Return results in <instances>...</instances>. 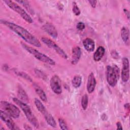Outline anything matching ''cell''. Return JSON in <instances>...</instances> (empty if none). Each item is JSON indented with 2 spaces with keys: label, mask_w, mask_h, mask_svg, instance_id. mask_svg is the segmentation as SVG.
<instances>
[{
  "label": "cell",
  "mask_w": 130,
  "mask_h": 130,
  "mask_svg": "<svg viewBox=\"0 0 130 130\" xmlns=\"http://www.w3.org/2000/svg\"><path fill=\"white\" fill-rule=\"evenodd\" d=\"M76 27L78 30H82L84 29V28H85V25L84 23H83L82 22H79L77 23Z\"/></svg>",
  "instance_id": "27"
},
{
  "label": "cell",
  "mask_w": 130,
  "mask_h": 130,
  "mask_svg": "<svg viewBox=\"0 0 130 130\" xmlns=\"http://www.w3.org/2000/svg\"><path fill=\"white\" fill-rule=\"evenodd\" d=\"M42 28L44 31L53 38H57L58 36V32L55 26L49 22L46 23L42 26Z\"/></svg>",
  "instance_id": "12"
},
{
  "label": "cell",
  "mask_w": 130,
  "mask_h": 130,
  "mask_svg": "<svg viewBox=\"0 0 130 130\" xmlns=\"http://www.w3.org/2000/svg\"><path fill=\"white\" fill-rule=\"evenodd\" d=\"M3 2L11 9L13 10L14 11L18 14L26 22H27L28 23H32L33 22V20L31 18V17L24 10V9L22 8L17 3L10 0L3 1Z\"/></svg>",
  "instance_id": "5"
},
{
  "label": "cell",
  "mask_w": 130,
  "mask_h": 130,
  "mask_svg": "<svg viewBox=\"0 0 130 130\" xmlns=\"http://www.w3.org/2000/svg\"><path fill=\"white\" fill-rule=\"evenodd\" d=\"M83 45L88 52H92L95 48V43L94 41L89 38H86L83 41Z\"/></svg>",
  "instance_id": "15"
},
{
  "label": "cell",
  "mask_w": 130,
  "mask_h": 130,
  "mask_svg": "<svg viewBox=\"0 0 130 130\" xmlns=\"http://www.w3.org/2000/svg\"><path fill=\"white\" fill-rule=\"evenodd\" d=\"M81 51L80 48L78 46L74 47L72 50V64L74 65L76 64L78 62L81 57Z\"/></svg>",
  "instance_id": "14"
},
{
  "label": "cell",
  "mask_w": 130,
  "mask_h": 130,
  "mask_svg": "<svg viewBox=\"0 0 130 130\" xmlns=\"http://www.w3.org/2000/svg\"><path fill=\"white\" fill-rule=\"evenodd\" d=\"M17 3H19L20 4H21L22 5H23L25 8L26 9H27V10L31 14H33L34 12L32 10V9L31 8L30 5L29 4V2L27 1H16Z\"/></svg>",
  "instance_id": "21"
},
{
  "label": "cell",
  "mask_w": 130,
  "mask_h": 130,
  "mask_svg": "<svg viewBox=\"0 0 130 130\" xmlns=\"http://www.w3.org/2000/svg\"><path fill=\"white\" fill-rule=\"evenodd\" d=\"M36 107L38 111L42 113L44 118L45 119L47 123L52 127H56V123L53 117L48 112L45 107L42 103L38 99L36 98L34 101Z\"/></svg>",
  "instance_id": "6"
},
{
  "label": "cell",
  "mask_w": 130,
  "mask_h": 130,
  "mask_svg": "<svg viewBox=\"0 0 130 130\" xmlns=\"http://www.w3.org/2000/svg\"><path fill=\"white\" fill-rule=\"evenodd\" d=\"M88 2H89L90 5H91V6L93 8H95V7L96 6V3H97V1H96L90 0V1H88Z\"/></svg>",
  "instance_id": "29"
},
{
  "label": "cell",
  "mask_w": 130,
  "mask_h": 130,
  "mask_svg": "<svg viewBox=\"0 0 130 130\" xmlns=\"http://www.w3.org/2000/svg\"><path fill=\"white\" fill-rule=\"evenodd\" d=\"M123 11H124V12L125 14L126 17H127V19H129V11L127 9H124Z\"/></svg>",
  "instance_id": "31"
},
{
  "label": "cell",
  "mask_w": 130,
  "mask_h": 130,
  "mask_svg": "<svg viewBox=\"0 0 130 130\" xmlns=\"http://www.w3.org/2000/svg\"><path fill=\"white\" fill-rule=\"evenodd\" d=\"M58 123L60 128L61 129H68L69 128L68 127V126L67 125V123L66 121L61 118H60L58 119Z\"/></svg>",
  "instance_id": "24"
},
{
  "label": "cell",
  "mask_w": 130,
  "mask_h": 130,
  "mask_svg": "<svg viewBox=\"0 0 130 130\" xmlns=\"http://www.w3.org/2000/svg\"><path fill=\"white\" fill-rule=\"evenodd\" d=\"M21 45L25 50H26L28 52L36 58L39 60L40 61L51 66H54L55 64V61L50 58L49 56L45 55V54L40 52L37 49L30 46H29L23 43H21Z\"/></svg>",
  "instance_id": "4"
},
{
  "label": "cell",
  "mask_w": 130,
  "mask_h": 130,
  "mask_svg": "<svg viewBox=\"0 0 130 130\" xmlns=\"http://www.w3.org/2000/svg\"><path fill=\"white\" fill-rule=\"evenodd\" d=\"M111 55L114 58L117 59L119 58V55L118 53L115 51V50H113L111 52Z\"/></svg>",
  "instance_id": "28"
},
{
  "label": "cell",
  "mask_w": 130,
  "mask_h": 130,
  "mask_svg": "<svg viewBox=\"0 0 130 130\" xmlns=\"http://www.w3.org/2000/svg\"><path fill=\"white\" fill-rule=\"evenodd\" d=\"M88 96L87 94H84L81 99V106L84 110H85L88 106Z\"/></svg>",
  "instance_id": "22"
},
{
  "label": "cell",
  "mask_w": 130,
  "mask_h": 130,
  "mask_svg": "<svg viewBox=\"0 0 130 130\" xmlns=\"http://www.w3.org/2000/svg\"><path fill=\"white\" fill-rule=\"evenodd\" d=\"M1 108L2 110L9 114L12 118L17 119L20 116V111L15 105L7 101H1Z\"/></svg>",
  "instance_id": "7"
},
{
  "label": "cell",
  "mask_w": 130,
  "mask_h": 130,
  "mask_svg": "<svg viewBox=\"0 0 130 130\" xmlns=\"http://www.w3.org/2000/svg\"><path fill=\"white\" fill-rule=\"evenodd\" d=\"M73 6L72 11H73V13H74V14L76 16H79L80 14V13H81L80 9L79 8V7L77 6L76 2H73Z\"/></svg>",
  "instance_id": "25"
},
{
  "label": "cell",
  "mask_w": 130,
  "mask_h": 130,
  "mask_svg": "<svg viewBox=\"0 0 130 130\" xmlns=\"http://www.w3.org/2000/svg\"><path fill=\"white\" fill-rule=\"evenodd\" d=\"M0 117L1 119L6 123L7 127L11 129H19V127L15 124L13 120L12 119V117L10 116L9 114L6 113L3 110H1L0 111Z\"/></svg>",
  "instance_id": "10"
},
{
  "label": "cell",
  "mask_w": 130,
  "mask_h": 130,
  "mask_svg": "<svg viewBox=\"0 0 130 130\" xmlns=\"http://www.w3.org/2000/svg\"><path fill=\"white\" fill-rule=\"evenodd\" d=\"M13 100L14 102L21 109L28 121L34 127L38 128L39 126L38 120L32 112L29 106H28L26 103H24L23 102L21 101V100L16 98H14L13 99Z\"/></svg>",
  "instance_id": "2"
},
{
  "label": "cell",
  "mask_w": 130,
  "mask_h": 130,
  "mask_svg": "<svg viewBox=\"0 0 130 130\" xmlns=\"http://www.w3.org/2000/svg\"><path fill=\"white\" fill-rule=\"evenodd\" d=\"M1 23L5 25L10 29L17 34L27 43L37 47H40L41 46L39 40L24 27L14 23L4 20H1Z\"/></svg>",
  "instance_id": "1"
},
{
  "label": "cell",
  "mask_w": 130,
  "mask_h": 130,
  "mask_svg": "<svg viewBox=\"0 0 130 130\" xmlns=\"http://www.w3.org/2000/svg\"><path fill=\"white\" fill-rule=\"evenodd\" d=\"M116 126H117V129H122V124L120 122L118 121L116 123Z\"/></svg>",
  "instance_id": "30"
},
{
  "label": "cell",
  "mask_w": 130,
  "mask_h": 130,
  "mask_svg": "<svg viewBox=\"0 0 130 130\" xmlns=\"http://www.w3.org/2000/svg\"><path fill=\"white\" fill-rule=\"evenodd\" d=\"M96 85V80L93 73L88 75L87 82V90L89 93H91L94 90Z\"/></svg>",
  "instance_id": "13"
},
{
  "label": "cell",
  "mask_w": 130,
  "mask_h": 130,
  "mask_svg": "<svg viewBox=\"0 0 130 130\" xmlns=\"http://www.w3.org/2000/svg\"><path fill=\"white\" fill-rule=\"evenodd\" d=\"M15 73L17 75H18L20 77L26 79V80H27L29 82H32V79H31V78L28 74H27L26 73H24V72H21V71H15Z\"/></svg>",
  "instance_id": "23"
},
{
  "label": "cell",
  "mask_w": 130,
  "mask_h": 130,
  "mask_svg": "<svg viewBox=\"0 0 130 130\" xmlns=\"http://www.w3.org/2000/svg\"><path fill=\"white\" fill-rule=\"evenodd\" d=\"M24 128L25 129H31V127H29V126H28L27 125H24Z\"/></svg>",
  "instance_id": "32"
},
{
  "label": "cell",
  "mask_w": 130,
  "mask_h": 130,
  "mask_svg": "<svg viewBox=\"0 0 130 130\" xmlns=\"http://www.w3.org/2000/svg\"><path fill=\"white\" fill-rule=\"evenodd\" d=\"M50 87L56 94H59L62 92L61 80L57 75L53 76L50 81Z\"/></svg>",
  "instance_id": "9"
},
{
  "label": "cell",
  "mask_w": 130,
  "mask_h": 130,
  "mask_svg": "<svg viewBox=\"0 0 130 130\" xmlns=\"http://www.w3.org/2000/svg\"><path fill=\"white\" fill-rule=\"evenodd\" d=\"M120 70L116 64L109 65L107 67L106 78L108 84L112 86H115L119 79Z\"/></svg>",
  "instance_id": "3"
},
{
  "label": "cell",
  "mask_w": 130,
  "mask_h": 130,
  "mask_svg": "<svg viewBox=\"0 0 130 130\" xmlns=\"http://www.w3.org/2000/svg\"><path fill=\"white\" fill-rule=\"evenodd\" d=\"M35 73H36V74L38 75V76H39V77H40V78H42V79H44V80H45V78H46V76H45V74L44 73H43V72H42L41 71H40V70L36 69V70H35Z\"/></svg>",
  "instance_id": "26"
},
{
  "label": "cell",
  "mask_w": 130,
  "mask_h": 130,
  "mask_svg": "<svg viewBox=\"0 0 130 130\" xmlns=\"http://www.w3.org/2000/svg\"><path fill=\"white\" fill-rule=\"evenodd\" d=\"M121 38L126 45L129 44V29L126 27H123L121 30Z\"/></svg>",
  "instance_id": "19"
},
{
  "label": "cell",
  "mask_w": 130,
  "mask_h": 130,
  "mask_svg": "<svg viewBox=\"0 0 130 130\" xmlns=\"http://www.w3.org/2000/svg\"><path fill=\"white\" fill-rule=\"evenodd\" d=\"M82 83V77L81 76L79 75H75L72 80V85L75 88H78L80 86Z\"/></svg>",
  "instance_id": "20"
},
{
  "label": "cell",
  "mask_w": 130,
  "mask_h": 130,
  "mask_svg": "<svg viewBox=\"0 0 130 130\" xmlns=\"http://www.w3.org/2000/svg\"><path fill=\"white\" fill-rule=\"evenodd\" d=\"M41 41L43 43L46 44L48 47L53 49L58 54H59L63 58H68V56L65 52L51 39L45 37H42L41 38Z\"/></svg>",
  "instance_id": "8"
},
{
  "label": "cell",
  "mask_w": 130,
  "mask_h": 130,
  "mask_svg": "<svg viewBox=\"0 0 130 130\" xmlns=\"http://www.w3.org/2000/svg\"><path fill=\"white\" fill-rule=\"evenodd\" d=\"M105 49L103 46H99L93 55V59L95 61H100L104 56Z\"/></svg>",
  "instance_id": "18"
},
{
  "label": "cell",
  "mask_w": 130,
  "mask_h": 130,
  "mask_svg": "<svg viewBox=\"0 0 130 130\" xmlns=\"http://www.w3.org/2000/svg\"><path fill=\"white\" fill-rule=\"evenodd\" d=\"M33 87L36 92L38 95V96L41 99V100L44 102H46L47 101V98L45 92L42 89V88L37 84L35 83H33Z\"/></svg>",
  "instance_id": "16"
},
{
  "label": "cell",
  "mask_w": 130,
  "mask_h": 130,
  "mask_svg": "<svg viewBox=\"0 0 130 130\" xmlns=\"http://www.w3.org/2000/svg\"><path fill=\"white\" fill-rule=\"evenodd\" d=\"M122 69L121 71V79L124 82L128 81L129 77V61L127 57H123L122 59Z\"/></svg>",
  "instance_id": "11"
},
{
  "label": "cell",
  "mask_w": 130,
  "mask_h": 130,
  "mask_svg": "<svg viewBox=\"0 0 130 130\" xmlns=\"http://www.w3.org/2000/svg\"><path fill=\"white\" fill-rule=\"evenodd\" d=\"M17 95H18V97L19 98L18 99L23 102L24 103H26L28 102L29 99H28V96L27 93H26L24 89L20 85L18 86Z\"/></svg>",
  "instance_id": "17"
}]
</instances>
